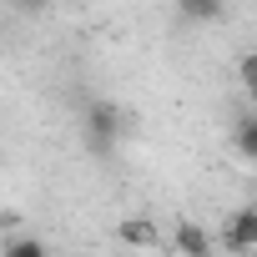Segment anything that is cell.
I'll return each instance as SVG.
<instances>
[{
    "label": "cell",
    "instance_id": "obj_1",
    "mask_svg": "<svg viewBox=\"0 0 257 257\" xmlns=\"http://www.w3.org/2000/svg\"><path fill=\"white\" fill-rule=\"evenodd\" d=\"M81 137L91 152H111L121 137H126V111L111 101V96H91L81 106Z\"/></svg>",
    "mask_w": 257,
    "mask_h": 257
},
{
    "label": "cell",
    "instance_id": "obj_2",
    "mask_svg": "<svg viewBox=\"0 0 257 257\" xmlns=\"http://www.w3.org/2000/svg\"><path fill=\"white\" fill-rule=\"evenodd\" d=\"M227 247H232V252H252V247H257V207H237V212H232Z\"/></svg>",
    "mask_w": 257,
    "mask_h": 257
},
{
    "label": "cell",
    "instance_id": "obj_3",
    "mask_svg": "<svg viewBox=\"0 0 257 257\" xmlns=\"http://www.w3.org/2000/svg\"><path fill=\"white\" fill-rule=\"evenodd\" d=\"M172 6L187 26H212V21L227 16V0H172Z\"/></svg>",
    "mask_w": 257,
    "mask_h": 257
},
{
    "label": "cell",
    "instance_id": "obj_4",
    "mask_svg": "<svg viewBox=\"0 0 257 257\" xmlns=\"http://www.w3.org/2000/svg\"><path fill=\"white\" fill-rule=\"evenodd\" d=\"M232 142H237V157H242V162H257V116H252V111H242V116H237Z\"/></svg>",
    "mask_w": 257,
    "mask_h": 257
},
{
    "label": "cell",
    "instance_id": "obj_5",
    "mask_svg": "<svg viewBox=\"0 0 257 257\" xmlns=\"http://www.w3.org/2000/svg\"><path fill=\"white\" fill-rule=\"evenodd\" d=\"M172 247H177V252H187V257H212V237H207V232H197V227H177Z\"/></svg>",
    "mask_w": 257,
    "mask_h": 257
},
{
    "label": "cell",
    "instance_id": "obj_6",
    "mask_svg": "<svg viewBox=\"0 0 257 257\" xmlns=\"http://www.w3.org/2000/svg\"><path fill=\"white\" fill-rule=\"evenodd\" d=\"M121 242H126V247H157L162 237H157V227H152V222H142V217H137V222H121Z\"/></svg>",
    "mask_w": 257,
    "mask_h": 257
},
{
    "label": "cell",
    "instance_id": "obj_7",
    "mask_svg": "<svg viewBox=\"0 0 257 257\" xmlns=\"http://www.w3.org/2000/svg\"><path fill=\"white\" fill-rule=\"evenodd\" d=\"M6 252L11 257H46V242L41 237H6Z\"/></svg>",
    "mask_w": 257,
    "mask_h": 257
},
{
    "label": "cell",
    "instance_id": "obj_8",
    "mask_svg": "<svg viewBox=\"0 0 257 257\" xmlns=\"http://www.w3.org/2000/svg\"><path fill=\"white\" fill-rule=\"evenodd\" d=\"M242 86L257 91V61H252V56H242Z\"/></svg>",
    "mask_w": 257,
    "mask_h": 257
},
{
    "label": "cell",
    "instance_id": "obj_9",
    "mask_svg": "<svg viewBox=\"0 0 257 257\" xmlns=\"http://www.w3.org/2000/svg\"><path fill=\"white\" fill-rule=\"evenodd\" d=\"M11 6H16V11H26V16H41L51 0H11Z\"/></svg>",
    "mask_w": 257,
    "mask_h": 257
}]
</instances>
